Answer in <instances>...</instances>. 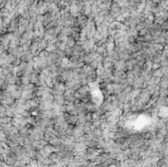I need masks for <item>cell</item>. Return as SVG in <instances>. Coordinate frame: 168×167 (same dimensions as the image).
<instances>
[]
</instances>
